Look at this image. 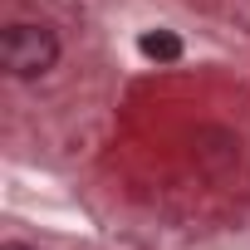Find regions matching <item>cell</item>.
<instances>
[{
    "instance_id": "6da1fadb",
    "label": "cell",
    "mask_w": 250,
    "mask_h": 250,
    "mask_svg": "<svg viewBox=\"0 0 250 250\" xmlns=\"http://www.w3.org/2000/svg\"><path fill=\"white\" fill-rule=\"evenodd\" d=\"M54 64H59V35L49 25L20 20L0 35V69L10 79H44Z\"/></svg>"
},
{
    "instance_id": "7a4b0ae2",
    "label": "cell",
    "mask_w": 250,
    "mask_h": 250,
    "mask_svg": "<svg viewBox=\"0 0 250 250\" xmlns=\"http://www.w3.org/2000/svg\"><path fill=\"white\" fill-rule=\"evenodd\" d=\"M138 49H143L147 59H157V64H172V59H182V40H177L172 30H147V35L138 40Z\"/></svg>"
},
{
    "instance_id": "3957f363",
    "label": "cell",
    "mask_w": 250,
    "mask_h": 250,
    "mask_svg": "<svg viewBox=\"0 0 250 250\" xmlns=\"http://www.w3.org/2000/svg\"><path fill=\"white\" fill-rule=\"evenodd\" d=\"M0 250H35V245H0Z\"/></svg>"
}]
</instances>
